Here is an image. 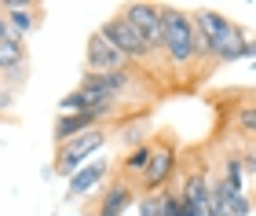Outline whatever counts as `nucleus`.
Masks as SVG:
<instances>
[{"label":"nucleus","instance_id":"nucleus-7","mask_svg":"<svg viewBox=\"0 0 256 216\" xmlns=\"http://www.w3.org/2000/svg\"><path fill=\"white\" fill-rule=\"evenodd\" d=\"M4 26H8V37L26 40L30 33L40 26V4H26V0H8V4H4Z\"/></svg>","mask_w":256,"mask_h":216},{"label":"nucleus","instance_id":"nucleus-8","mask_svg":"<svg viewBox=\"0 0 256 216\" xmlns=\"http://www.w3.org/2000/svg\"><path fill=\"white\" fill-rule=\"evenodd\" d=\"M132 202H136V184H132V180H124V176H114L110 184L102 187L99 206L92 212H96V216H121Z\"/></svg>","mask_w":256,"mask_h":216},{"label":"nucleus","instance_id":"nucleus-4","mask_svg":"<svg viewBox=\"0 0 256 216\" xmlns=\"http://www.w3.org/2000/svg\"><path fill=\"white\" fill-rule=\"evenodd\" d=\"M121 18L150 44V52L161 55V8L158 4H143V0H139V4H124Z\"/></svg>","mask_w":256,"mask_h":216},{"label":"nucleus","instance_id":"nucleus-17","mask_svg":"<svg viewBox=\"0 0 256 216\" xmlns=\"http://www.w3.org/2000/svg\"><path fill=\"white\" fill-rule=\"evenodd\" d=\"M11 103H15V92H11L8 84H0V114H8V110H11Z\"/></svg>","mask_w":256,"mask_h":216},{"label":"nucleus","instance_id":"nucleus-2","mask_svg":"<svg viewBox=\"0 0 256 216\" xmlns=\"http://www.w3.org/2000/svg\"><path fill=\"white\" fill-rule=\"evenodd\" d=\"M106 143V128H88V132H80L77 140H70L62 143L59 150H55V172L59 176H74L80 165H88V158L99 150V146Z\"/></svg>","mask_w":256,"mask_h":216},{"label":"nucleus","instance_id":"nucleus-16","mask_svg":"<svg viewBox=\"0 0 256 216\" xmlns=\"http://www.w3.org/2000/svg\"><path fill=\"white\" fill-rule=\"evenodd\" d=\"M139 216H158V194H146L139 202Z\"/></svg>","mask_w":256,"mask_h":216},{"label":"nucleus","instance_id":"nucleus-12","mask_svg":"<svg viewBox=\"0 0 256 216\" xmlns=\"http://www.w3.org/2000/svg\"><path fill=\"white\" fill-rule=\"evenodd\" d=\"M15 70H30V48L18 37H4L0 40V74H15Z\"/></svg>","mask_w":256,"mask_h":216},{"label":"nucleus","instance_id":"nucleus-5","mask_svg":"<svg viewBox=\"0 0 256 216\" xmlns=\"http://www.w3.org/2000/svg\"><path fill=\"white\" fill-rule=\"evenodd\" d=\"M84 66H88V74H114V70H128L132 62H128L110 40H102L99 33H92L88 44H84Z\"/></svg>","mask_w":256,"mask_h":216},{"label":"nucleus","instance_id":"nucleus-15","mask_svg":"<svg viewBox=\"0 0 256 216\" xmlns=\"http://www.w3.org/2000/svg\"><path fill=\"white\" fill-rule=\"evenodd\" d=\"M234 128H238L242 136H256V103L238 106V114H234Z\"/></svg>","mask_w":256,"mask_h":216},{"label":"nucleus","instance_id":"nucleus-1","mask_svg":"<svg viewBox=\"0 0 256 216\" xmlns=\"http://www.w3.org/2000/svg\"><path fill=\"white\" fill-rule=\"evenodd\" d=\"M161 55H165L176 70H190L198 62L194 22L183 8H161Z\"/></svg>","mask_w":256,"mask_h":216},{"label":"nucleus","instance_id":"nucleus-18","mask_svg":"<svg viewBox=\"0 0 256 216\" xmlns=\"http://www.w3.org/2000/svg\"><path fill=\"white\" fill-rule=\"evenodd\" d=\"M8 37V26H4V11H0V40Z\"/></svg>","mask_w":256,"mask_h":216},{"label":"nucleus","instance_id":"nucleus-9","mask_svg":"<svg viewBox=\"0 0 256 216\" xmlns=\"http://www.w3.org/2000/svg\"><path fill=\"white\" fill-rule=\"evenodd\" d=\"M183 209H190L194 216H205L208 212V176L205 168H194V172H187V180H183V187L176 190Z\"/></svg>","mask_w":256,"mask_h":216},{"label":"nucleus","instance_id":"nucleus-10","mask_svg":"<svg viewBox=\"0 0 256 216\" xmlns=\"http://www.w3.org/2000/svg\"><path fill=\"white\" fill-rule=\"evenodd\" d=\"M110 172V162H88V165H80L74 176H70V184H66V194L70 198H80V194H88V190H96L102 180H106Z\"/></svg>","mask_w":256,"mask_h":216},{"label":"nucleus","instance_id":"nucleus-13","mask_svg":"<svg viewBox=\"0 0 256 216\" xmlns=\"http://www.w3.org/2000/svg\"><path fill=\"white\" fill-rule=\"evenodd\" d=\"M150 150H154V143H139L136 150H128L121 158V172L118 176H124V180H132V184H136V176H143L146 165H150Z\"/></svg>","mask_w":256,"mask_h":216},{"label":"nucleus","instance_id":"nucleus-19","mask_svg":"<svg viewBox=\"0 0 256 216\" xmlns=\"http://www.w3.org/2000/svg\"><path fill=\"white\" fill-rule=\"evenodd\" d=\"M252 66H256V62H252Z\"/></svg>","mask_w":256,"mask_h":216},{"label":"nucleus","instance_id":"nucleus-3","mask_svg":"<svg viewBox=\"0 0 256 216\" xmlns=\"http://www.w3.org/2000/svg\"><path fill=\"white\" fill-rule=\"evenodd\" d=\"M96 33H99L102 40H110V44H114V48H118V52L124 55L128 62H146L150 55H154V52H150V44H146L143 37H139V33H136L132 26H128V22H124L121 15L106 18V22H102V26H99Z\"/></svg>","mask_w":256,"mask_h":216},{"label":"nucleus","instance_id":"nucleus-14","mask_svg":"<svg viewBox=\"0 0 256 216\" xmlns=\"http://www.w3.org/2000/svg\"><path fill=\"white\" fill-rule=\"evenodd\" d=\"M158 216H194V212L183 209L176 190H165V194H158Z\"/></svg>","mask_w":256,"mask_h":216},{"label":"nucleus","instance_id":"nucleus-11","mask_svg":"<svg viewBox=\"0 0 256 216\" xmlns=\"http://www.w3.org/2000/svg\"><path fill=\"white\" fill-rule=\"evenodd\" d=\"M99 118L96 114H59V121H55V146H62L70 140H77L80 132L96 128Z\"/></svg>","mask_w":256,"mask_h":216},{"label":"nucleus","instance_id":"nucleus-6","mask_svg":"<svg viewBox=\"0 0 256 216\" xmlns=\"http://www.w3.org/2000/svg\"><path fill=\"white\" fill-rule=\"evenodd\" d=\"M172 168H176V146H172V143H154L150 165L143 172V190H146V194H158V190L168 184Z\"/></svg>","mask_w":256,"mask_h":216}]
</instances>
